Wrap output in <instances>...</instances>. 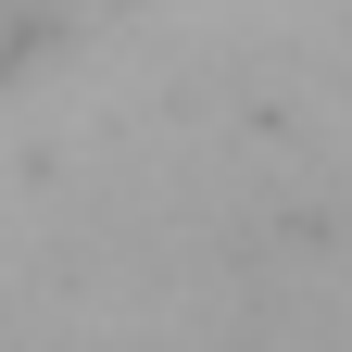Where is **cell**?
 <instances>
[{
    "instance_id": "obj_1",
    "label": "cell",
    "mask_w": 352,
    "mask_h": 352,
    "mask_svg": "<svg viewBox=\"0 0 352 352\" xmlns=\"http://www.w3.org/2000/svg\"><path fill=\"white\" fill-rule=\"evenodd\" d=\"M38 13H88V0H38Z\"/></svg>"
}]
</instances>
